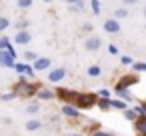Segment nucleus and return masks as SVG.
Instances as JSON below:
<instances>
[{
	"label": "nucleus",
	"mask_w": 146,
	"mask_h": 136,
	"mask_svg": "<svg viewBox=\"0 0 146 136\" xmlns=\"http://www.w3.org/2000/svg\"><path fill=\"white\" fill-rule=\"evenodd\" d=\"M46 78H48V82H60V80L66 78V70H64V68H54V70L48 72Z\"/></svg>",
	"instance_id": "9d476101"
},
{
	"label": "nucleus",
	"mask_w": 146,
	"mask_h": 136,
	"mask_svg": "<svg viewBox=\"0 0 146 136\" xmlns=\"http://www.w3.org/2000/svg\"><path fill=\"white\" fill-rule=\"evenodd\" d=\"M92 30H94V24H90V22L82 24V32H92Z\"/></svg>",
	"instance_id": "72a5a7b5"
},
{
	"label": "nucleus",
	"mask_w": 146,
	"mask_h": 136,
	"mask_svg": "<svg viewBox=\"0 0 146 136\" xmlns=\"http://www.w3.org/2000/svg\"><path fill=\"white\" fill-rule=\"evenodd\" d=\"M136 136H146V114H138L132 122Z\"/></svg>",
	"instance_id": "39448f33"
},
{
	"label": "nucleus",
	"mask_w": 146,
	"mask_h": 136,
	"mask_svg": "<svg viewBox=\"0 0 146 136\" xmlns=\"http://www.w3.org/2000/svg\"><path fill=\"white\" fill-rule=\"evenodd\" d=\"M18 94L16 92H6V94H2V102H10V100H14Z\"/></svg>",
	"instance_id": "a878e982"
},
{
	"label": "nucleus",
	"mask_w": 146,
	"mask_h": 136,
	"mask_svg": "<svg viewBox=\"0 0 146 136\" xmlns=\"http://www.w3.org/2000/svg\"><path fill=\"white\" fill-rule=\"evenodd\" d=\"M140 82V76L138 74H124L118 82H116V86H114V90H122V88H130V86H134V84H138Z\"/></svg>",
	"instance_id": "7ed1b4c3"
},
{
	"label": "nucleus",
	"mask_w": 146,
	"mask_h": 136,
	"mask_svg": "<svg viewBox=\"0 0 146 136\" xmlns=\"http://www.w3.org/2000/svg\"><path fill=\"white\" fill-rule=\"evenodd\" d=\"M92 12H94L96 16L102 12V10H100V2H98V0H92Z\"/></svg>",
	"instance_id": "7c9ffc66"
},
{
	"label": "nucleus",
	"mask_w": 146,
	"mask_h": 136,
	"mask_svg": "<svg viewBox=\"0 0 146 136\" xmlns=\"http://www.w3.org/2000/svg\"><path fill=\"white\" fill-rule=\"evenodd\" d=\"M126 16H128V10H126V8H116V10H114V18H116V20L126 18Z\"/></svg>",
	"instance_id": "4be33fe9"
},
{
	"label": "nucleus",
	"mask_w": 146,
	"mask_h": 136,
	"mask_svg": "<svg viewBox=\"0 0 146 136\" xmlns=\"http://www.w3.org/2000/svg\"><path fill=\"white\" fill-rule=\"evenodd\" d=\"M98 94H100V98H110V90L108 88H100Z\"/></svg>",
	"instance_id": "f704fd0d"
},
{
	"label": "nucleus",
	"mask_w": 146,
	"mask_h": 136,
	"mask_svg": "<svg viewBox=\"0 0 146 136\" xmlns=\"http://www.w3.org/2000/svg\"><path fill=\"white\" fill-rule=\"evenodd\" d=\"M26 26H28V20H26V18H20V20L16 22V30H24Z\"/></svg>",
	"instance_id": "c85d7f7f"
},
{
	"label": "nucleus",
	"mask_w": 146,
	"mask_h": 136,
	"mask_svg": "<svg viewBox=\"0 0 146 136\" xmlns=\"http://www.w3.org/2000/svg\"><path fill=\"white\" fill-rule=\"evenodd\" d=\"M120 62H122L124 66H130V64L134 62V58H132V56H128V54H124V56H120Z\"/></svg>",
	"instance_id": "393cba45"
},
{
	"label": "nucleus",
	"mask_w": 146,
	"mask_h": 136,
	"mask_svg": "<svg viewBox=\"0 0 146 136\" xmlns=\"http://www.w3.org/2000/svg\"><path fill=\"white\" fill-rule=\"evenodd\" d=\"M130 66L134 68V72H144L146 70V62H132Z\"/></svg>",
	"instance_id": "5701e85b"
},
{
	"label": "nucleus",
	"mask_w": 146,
	"mask_h": 136,
	"mask_svg": "<svg viewBox=\"0 0 146 136\" xmlns=\"http://www.w3.org/2000/svg\"><path fill=\"white\" fill-rule=\"evenodd\" d=\"M30 40H32V34L24 28V30H16V36H14V42L16 44H22V46H26V44H30Z\"/></svg>",
	"instance_id": "6e6552de"
},
{
	"label": "nucleus",
	"mask_w": 146,
	"mask_h": 136,
	"mask_svg": "<svg viewBox=\"0 0 146 136\" xmlns=\"http://www.w3.org/2000/svg\"><path fill=\"white\" fill-rule=\"evenodd\" d=\"M38 110H40V104H38V102H30V104L26 106V112H28V114H38Z\"/></svg>",
	"instance_id": "412c9836"
},
{
	"label": "nucleus",
	"mask_w": 146,
	"mask_h": 136,
	"mask_svg": "<svg viewBox=\"0 0 146 136\" xmlns=\"http://www.w3.org/2000/svg\"><path fill=\"white\" fill-rule=\"evenodd\" d=\"M68 8H70V12H80V10H84V2L82 0H76V2L68 4Z\"/></svg>",
	"instance_id": "6ab92c4d"
},
{
	"label": "nucleus",
	"mask_w": 146,
	"mask_h": 136,
	"mask_svg": "<svg viewBox=\"0 0 146 136\" xmlns=\"http://www.w3.org/2000/svg\"><path fill=\"white\" fill-rule=\"evenodd\" d=\"M102 28H104L108 34H118V32H120V22H118L116 18H106L104 24H102Z\"/></svg>",
	"instance_id": "423d86ee"
},
{
	"label": "nucleus",
	"mask_w": 146,
	"mask_h": 136,
	"mask_svg": "<svg viewBox=\"0 0 146 136\" xmlns=\"http://www.w3.org/2000/svg\"><path fill=\"white\" fill-rule=\"evenodd\" d=\"M10 26V20L6 18V16H0V32H2V30H6Z\"/></svg>",
	"instance_id": "b1692460"
},
{
	"label": "nucleus",
	"mask_w": 146,
	"mask_h": 136,
	"mask_svg": "<svg viewBox=\"0 0 146 136\" xmlns=\"http://www.w3.org/2000/svg\"><path fill=\"white\" fill-rule=\"evenodd\" d=\"M132 110H134L136 114H146V106H144L142 102H138V104H136V106H134Z\"/></svg>",
	"instance_id": "bb28decb"
},
{
	"label": "nucleus",
	"mask_w": 146,
	"mask_h": 136,
	"mask_svg": "<svg viewBox=\"0 0 146 136\" xmlns=\"http://www.w3.org/2000/svg\"><path fill=\"white\" fill-rule=\"evenodd\" d=\"M14 62H16V56L14 54H10L8 50H0V64H2L4 68H12Z\"/></svg>",
	"instance_id": "0eeeda50"
},
{
	"label": "nucleus",
	"mask_w": 146,
	"mask_h": 136,
	"mask_svg": "<svg viewBox=\"0 0 146 136\" xmlns=\"http://www.w3.org/2000/svg\"><path fill=\"white\" fill-rule=\"evenodd\" d=\"M36 98L38 100H52L54 98V92L52 90H46V88H38L36 90Z\"/></svg>",
	"instance_id": "ddd939ff"
},
{
	"label": "nucleus",
	"mask_w": 146,
	"mask_h": 136,
	"mask_svg": "<svg viewBox=\"0 0 146 136\" xmlns=\"http://www.w3.org/2000/svg\"><path fill=\"white\" fill-rule=\"evenodd\" d=\"M108 52H110V54H118V46L110 44V46H108Z\"/></svg>",
	"instance_id": "c9c22d12"
},
{
	"label": "nucleus",
	"mask_w": 146,
	"mask_h": 136,
	"mask_svg": "<svg viewBox=\"0 0 146 136\" xmlns=\"http://www.w3.org/2000/svg\"><path fill=\"white\" fill-rule=\"evenodd\" d=\"M40 88V84H34V82H26L24 78H20L16 84H14V92L18 96H34L36 90Z\"/></svg>",
	"instance_id": "f03ea898"
},
{
	"label": "nucleus",
	"mask_w": 146,
	"mask_h": 136,
	"mask_svg": "<svg viewBox=\"0 0 146 136\" xmlns=\"http://www.w3.org/2000/svg\"><path fill=\"white\" fill-rule=\"evenodd\" d=\"M96 106H98L100 110H104V112L112 108V106H110V98H100V96L96 98Z\"/></svg>",
	"instance_id": "2eb2a0df"
},
{
	"label": "nucleus",
	"mask_w": 146,
	"mask_h": 136,
	"mask_svg": "<svg viewBox=\"0 0 146 136\" xmlns=\"http://www.w3.org/2000/svg\"><path fill=\"white\" fill-rule=\"evenodd\" d=\"M18 74H24V70H26V64H20V62H14V66H12Z\"/></svg>",
	"instance_id": "c756f323"
},
{
	"label": "nucleus",
	"mask_w": 146,
	"mask_h": 136,
	"mask_svg": "<svg viewBox=\"0 0 146 136\" xmlns=\"http://www.w3.org/2000/svg\"><path fill=\"white\" fill-rule=\"evenodd\" d=\"M100 46H102V38H100V36H90V38H86V42H84V48L90 50V52L100 50Z\"/></svg>",
	"instance_id": "1a4fd4ad"
},
{
	"label": "nucleus",
	"mask_w": 146,
	"mask_h": 136,
	"mask_svg": "<svg viewBox=\"0 0 146 136\" xmlns=\"http://www.w3.org/2000/svg\"><path fill=\"white\" fill-rule=\"evenodd\" d=\"M122 2H124V4H130V6H132V4H136V2H138V0H122Z\"/></svg>",
	"instance_id": "e433bc0d"
},
{
	"label": "nucleus",
	"mask_w": 146,
	"mask_h": 136,
	"mask_svg": "<svg viewBox=\"0 0 146 136\" xmlns=\"http://www.w3.org/2000/svg\"><path fill=\"white\" fill-rule=\"evenodd\" d=\"M62 114H64L66 118H78V116H80V110H78L76 106H72V104H64V106H62Z\"/></svg>",
	"instance_id": "9b49d317"
},
{
	"label": "nucleus",
	"mask_w": 146,
	"mask_h": 136,
	"mask_svg": "<svg viewBox=\"0 0 146 136\" xmlns=\"http://www.w3.org/2000/svg\"><path fill=\"white\" fill-rule=\"evenodd\" d=\"M86 74H88V76H92V78H98V76L102 74V68H100L98 64H92V66H88Z\"/></svg>",
	"instance_id": "dca6fc26"
},
{
	"label": "nucleus",
	"mask_w": 146,
	"mask_h": 136,
	"mask_svg": "<svg viewBox=\"0 0 146 136\" xmlns=\"http://www.w3.org/2000/svg\"><path fill=\"white\" fill-rule=\"evenodd\" d=\"M64 2H66V4H72V2H76V0H64Z\"/></svg>",
	"instance_id": "4c0bfd02"
},
{
	"label": "nucleus",
	"mask_w": 146,
	"mask_h": 136,
	"mask_svg": "<svg viewBox=\"0 0 146 136\" xmlns=\"http://www.w3.org/2000/svg\"><path fill=\"white\" fill-rule=\"evenodd\" d=\"M92 136H114L112 132H104V130H94Z\"/></svg>",
	"instance_id": "473e14b6"
},
{
	"label": "nucleus",
	"mask_w": 146,
	"mask_h": 136,
	"mask_svg": "<svg viewBox=\"0 0 146 136\" xmlns=\"http://www.w3.org/2000/svg\"><path fill=\"white\" fill-rule=\"evenodd\" d=\"M24 58H26V60H28V62H34V60H36V58H38V56H36V54H34V52H30V50H28V52H24Z\"/></svg>",
	"instance_id": "2f4dec72"
},
{
	"label": "nucleus",
	"mask_w": 146,
	"mask_h": 136,
	"mask_svg": "<svg viewBox=\"0 0 146 136\" xmlns=\"http://www.w3.org/2000/svg\"><path fill=\"white\" fill-rule=\"evenodd\" d=\"M122 114H124V118H126V120H130V122H134V118L138 116L132 108H124V110H122Z\"/></svg>",
	"instance_id": "aec40b11"
},
{
	"label": "nucleus",
	"mask_w": 146,
	"mask_h": 136,
	"mask_svg": "<svg viewBox=\"0 0 146 136\" xmlns=\"http://www.w3.org/2000/svg\"><path fill=\"white\" fill-rule=\"evenodd\" d=\"M68 136H82V134H68Z\"/></svg>",
	"instance_id": "58836bf2"
},
{
	"label": "nucleus",
	"mask_w": 146,
	"mask_h": 136,
	"mask_svg": "<svg viewBox=\"0 0 146 136\" xmlns=\"http://www.w3.org/2000/svg\"><path fill=\"white\" fill-rule=\"evenodd\" d=\"M44 2H52V0H44Z\"/></svg>",
	"instance_id": "ea45409f"
},
{
	"label": "nucleus",
	"mask_w": 146,
	"mask_h": 136,
	"mask_svg": "<svg viewBox=\"0 0 146 136\" xmlns=\"http://www.w3.org/2000/svg\"><path fill=\"white\" fill-rule=\"evenodd\" d=\"M114 94L116 96H120V100H124V102H134V96L128 92V88H122V90H114Z\"/></svg>",
	"instance_id": "4468645a"
},
{
	"label": "nucleus",
	"mask_w": 146,
	"mask_h": 136,
	"mask_svg": "<svg viewBox=\"0 0 146 136\" xmlns=\"http://www.w3.org/2000/svg\"><path fill=\"white\" fill-rule=\"evenodd\" d=\"M46 68H50V58H36V60H34V66H32V70H38V72H42V70H46Z\"/></svg>",
	"instance_id": "f8f14e48"
},
{
	"label": "nucleus",
	"mask_w": 146,
	"mask_h": 136,
	"mask_svg": "<svg viewBox=\"0 0 146 136\" xmlns=\"http://www.w3.org/2000/svg\"><path fill=\"white\" fill-rule=\"evenodd\" d=\"M30 6H32V0H18V8L26 10V8H30Z\"/></svg>",
	"instance_id": "cd10ccee"
},
{
	"label": "nucleus",
	"mask_w": 146,
	"mask_h": 136,
	"mask_svg": "<svg viewBox=\"0 0 146 136\" xmlns=\"http://www.w3.org/2000/svg\"><path fill=\"white\" fill-rule=\"evenodd\" d=\"M40 128H42V122H40V120H36V118H32V120H28V122H26V130H30V132L40 130Z\"/></svg>",
	"instance_id": "f3484780"
},
{
	"label": "nucleus",
	"mask_w": 146,
	"mask_h": 136,
	"mask_svg": "<svg viewBox=\"0 0 146 136\" xmlns=\"http://www.w3.org/2000/svg\"><path fill=\"white\" fill-rule=\"evenodd\" d=\"M96 98L98 96L92 94V92H78V96H76L72 106H76L78 110H90V108L96 106Z\"/></svg>",
	"instance_id": "f257e3e1"
},
{
	"label": "nucleus",
	"mask_w": 146,
	"mask_h": 136,
	"mask_svg": "<svg viewBox=\"0 0 146 136\" xmlns=\"http://www.w3.org/2000/svg\"><path fill=\"white\" fill-rule=\"evenodd\" d=\"M110 106L114 108V110H124V108H128V102H124V100H110Z\"/></svg>",
	"instance_id": "a211bd4d"
},
{
	"label": "nucleus",
	"mask_w": 146,
	"mask_h": 136,
	"mask_svg": "<svg viewBox=\"0 0 146 136\" xmlns=\"http://www.w3.org/2000/svg\"><path fill=\"white\" fill-rule=\"evenodd\" d=\"M54 96H58L64 104H74L78 92H76V90H68V88H56V94H54Z\"/></svg>",
	"instance_id": "20e7f679"
}]
</instances>
